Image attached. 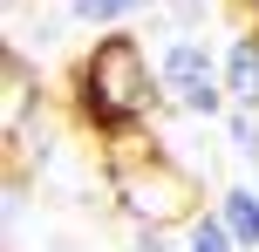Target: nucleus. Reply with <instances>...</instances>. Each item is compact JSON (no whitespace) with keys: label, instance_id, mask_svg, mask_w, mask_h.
<instances>
[{"label":"nucleus","instance_id":"9","mask_svg":"<svg viewBox=\"0 0 259 252\" xmlns=\"http://www.w3.org/2000/svg\"><path fill=\"white\" fill-rule=\"evenodd\" d=\"M130 252H170V239H164V225H137V245Z\"/></svg>","mask_w":259,"mask_h":252},{"label":"nucleus","instance_id":"10","mask_svg":"<svg viewBox=\"0 0 259 252\" xmlns=\"http://www.w3.org/2000/svg\"><path fill=\"white\" fill-rule=\"evenodd\" d=\"M246 7H252V14H259V0H246Z\"/></svg>","mask_w":259,"mask_h":252},{"label":"nucleus","instance_id":"1","mask_svg":"<svg viewBox=\"0 0 259 252\" xmlns=\"http://www.w3.org/2000/svg\"><path fill=\"white\" fill-rule=\"evenodd\" d=\"M157 95H164L157 62L143 55L137 34H123V27H103L96 48L75 62V109H82V123H89L96 136H109V143H130V136L150 123Z\"/></svg>","mask_w":259,"mask_h":252},{"label":"nucleus","instance_id":"2","mask_svg":"<svg viewBox=\"0 0 259 252\" xmlns=\"http://www.w3.org/2000/svg\"><path fill=\"white\" fill-rule=\"evenodd\" d=\"M157 82H164V103L184 109V116H225V109H232V95H225V62L191 34V27H178V34L157 48Z\"/></svg>","mask_w":259,"mask_h":252},{"label":"nucleus","instance_id":"8","mask_svg":"<svg viewBox=\"0 0 259 252\" xmlns=\"http://www.w3.org/2000/svg\"><path fill=\"white\" fill-rule=\"evenodd\" d=\"M225 136H232V157L239 164H259V109L252 103H232V109H225Z\"/></svg>","mask_w":259,"mask_h":252},{"label":"nucleus","instance_id":"7","mask_svg":"<svg viewBox=\"0 0 259 252\" xmlns=\"http://www.w3.org/2000/svg\"><path fill=\"white\" fill-rule=\"evenodd\" d=\"M143 7H157V0H68V21H82V27H123L130 14H143Z\"/></svg>","mask_w":259,"mask_h":252},{"label":"nucleus","instance_id":"5","mask_svg":"<svg viewBox=\"0 0 259 252\" xmlns=\"http://www.w3.org/2000/svg\"><path fill=\"white\" fill-rule=\"evenodd\" d=\"M219 218L232 225V239L246 245V252H259V191H252V184L219 191Z\"/></svg>","mask_w":259,"mask_h":252},{"label":"nucleus","instance_id":"4","mask_svg":"<svg viewBox=\"0 0 259 252\" xmlns=\"http://www.w3.org/2000/svg\"><path fill=\"white\" fill-rule=\"evenodd\" d=\"M219 62H225V95L259 109V21H252V27H239V34L225 41Z\"/></svg>","mask_w":259,"mask_h":252},{"label":"nucleus","instance_id":"6","mask_svg":"<svg viewBox=\"0 0 259 252\" xmlns=\"http://www.w3.org/2000/svg\"><path fill=\"white\" fill-rule=\"evenodd\" d=\"M184 252H246V245L232 239V225H225L219 205H211V212H191V218H184Z\"/></svg>","mask_w":259,"mask_h":252},{"label":"nucleus","instance_id":"3","mask_svg":"<svg viewBox=\"0 0 259 252\" xmlns=\"http://www.w3.org/2000/svg\"><path fill=\"white\" fill-rule=\"evenodd\" d=\"M191 191H198L191 171H178L164 150L116 164V205L137 218V225H170V218H191Z\"/></svg>","mask_w":259,"mask_h":252}]
</instances>
